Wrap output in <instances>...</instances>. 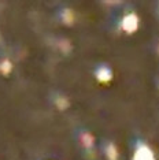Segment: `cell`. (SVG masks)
I'll use <instances>...</instances> for the list:
<instances>
[{
	"label": "cell",
	"mask_w": 159,
	"mask_h": 160,
	"mask_svg": "<svg viewBox=\"0 0 159 160\" xmlns=\"http://www.w3.org/2000/svg\"><path fill=\"white\" fill-rule=\"evenodd\" d=\"M122 28H124V30L128 32V33L136 32L137 28H139V18H137L136 14H129V15H126L124 18V21H122Z\"/></svg>",
	"instance_id": "1"
},
{
	"label": "cell",
	"mask_w": 159,
	"mask_h": 160,
	"mask_svg": "<svg viewBox=\"0 0 159 160\" xmlns=\"http://www.w3.org/2000/svg\"><path fill=\"white\" fill-rule=\"evenodd\" d=\"M133 160H155V158H154L152 152L150 151V148H147L146 145H141V147L137 148Z\"/></svg>",
	"instance_id": "2"
},
{
	"label": "cell",
	"mask_w": 159,
	"mask_h": 160,
	"mask_svg": "<svg viewBox=\"0 0 159 160\" xmlns=\"http://www.w3.org/2000/svg\"><path fill=\"white\" fill-rule=\"evenodd\" d=\"M96 78L99 79L100 82H108V81H111V78H113V72H111V70L108 67L102 66V67L97 68Z\"/></svg>",
	"instance_id": "3"
},
{
	"label": "cell",
	"mask_w": 159,
	"mask_h": 160,
	"mask_svg": "<svg viewBox=\"0 0 159 160\" xmlns=\"http://www.w3.org/2000/svg\"><path fill=\"white\" fill-rule=\"evenodd\" d=\"M81 142L86 149H91L93 147V142H95V141H93V136L91 133H88V132L82 133L81 134Z\"/></svg>",
	"instance_id": "4"
},
{
	"label": "cell",
	"mask_w": 159,
	"mask_h": 160,
	"mask_svg": "<svg viewBox=\"0 0 159 160\" xmlns=\"http://www.w3.org/2000/svg\"><path fill=\"white\" fill-rule=\"evenodd\" d=\"M74 12L71 11L70 8H64L63 10V12H62V21L66 25H71V23H74Z\"/></svg>",
	"instance_id": "5"
},
{
	"label": "cell",
	"mask_w": 159,
	"mask_h": 160,
	"mask_svg": "<svg viewBox=\"0 0 159 160\" xmlns=\"http://www.w3.org/2000/svg\"><path fill=\"white\" fill-rule=\"evenodd\" d=\"M13 70V63L8 59H3L0 62V72L3 75H8Z\"/></svg>",
	"instance_id": "6"
},
{
	"label": "cell",
	"mask_w": 159,
	"mask_h": 160,
	"mask_svg": "<svg viewBox=\"0 0 159 160\" xmlns=\"http://www.w3.org/2000/svg\"><path fill=\"white\" fill-rule=\"evenodd\" d=\"M106 155L108 160H118V149L114 144H110L106 149Z\"/></svg>",
	"instance_id": "7"
},
{
	"label": "cell",
	"mask_w": 159,
	"mask_h": 160,
	"mask_svg": "<svg viewBox=\"0 0 159 160\" xmlns=\"http://www.w3.org/2000/svg\"><path fill=\"white\" fill-rule=\"evenodd\" d=\"M69 100H67V97H64V96H58L56 99H55V105L59 110H66V108L69 107Z\"/></svg>",
	"instance_id": "8"
},
{
	"label": "cell",
	"mask_w": 159,
	"mask_h": 160,
	"mask_svg": "<svg viewBox=\"0 0 159 160\" xmlns=\"http://www.w3.org/2000/svg\"><path fill=\"white\" fill-rule=\"evenodd\" d=\"M58 45H59V49L62 51V52H64V53H69L71 51V44H70L69 40H60Z\"/></svg>",
	"instance_id": "9"
}]
</instances>
